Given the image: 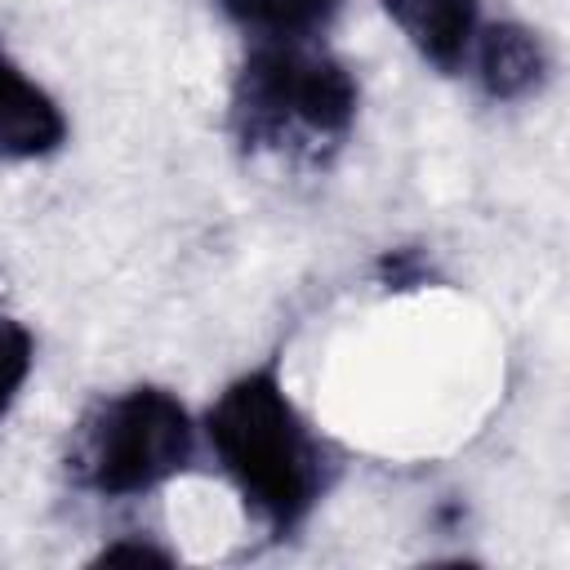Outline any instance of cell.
I'll return each mask as SVG.
<instances>
[{
  "label": "cell",
  "instance_id": "obj_3",
  "mask_svg": "<svg viewBox=\"0 0 570 570\" xmlns=\"http://www.w3.org/2000/svg\"><path fill=\"white\" fill-rule=\"evenodd\" d=\"M196 432L165 387H129L94 401L67 445V476L102 499H129L165 485L191 463Z\"/></svg>",
  "mask_w": 570,
  "mask_h": 570
},
{
  "label": "cell",
  "instance_id": "obj_1",
  "mask_svg": "<svg viewBox=\"0 0 570 570\" xmlns=\"http://www.w3.org/2000/svg\"><path fill=\"white\" fill-rule=\"evenodd\" d=\"M209 445L245 508L276 534H294L330 490L334 459L289 401L276 365H258L223 387L205 419Z\"/></svg>",
  "mask_w": 570,
  "mask_h": 570
},
{
  "label": "cell",
  "instance_id": "obj_9",
  "mask_svg": "<svg viewBox=\"0 0 570 570\" xmlns=\"http://www.w3.org/2000/svg\"><path fill=\"white\" fill-rule=\"evenodd\" d=\"M120 561H142V566H169L174 557H169L165 548H156V543H138V539H129V543H111V548H102V552L94 557V566H120Z\"/></svg>",
  "mask_w": 570,
  "mask_h": 570
},
{
  "label": "cell",
  "instance_id": "obj_4",
  "mask_svg": "<svg viewBox=\"0 0 570 570\" xmlns=\"http://www.w3.org/2000/svg\"><path fill=\"white\" fill-rule=\"evenodd\" d=\"M62 138L67 120L58 102L0 49V160H40Z\"/></svg>",
  "mask_w": 570,
  "mask_h": 570
},
{
  "label": "cell",
  "instance_id": "obj_5",
  "mask_svg": "<svg viewBox=\"0 0 570 570\" xmlns=\"http://www.w3.org/2000/svg\"><path fill=\"white\" fill-rule=\"evenodd\" d=\"M414 53L436 71H459L476 40V0H383Z\"/></svg>",
  "mask_w": 570,
  "mask_h": 570
},
{
  "label": "cell",
  "instance_id": "obj_7",
  "mask_svg": "<svg viewBox=\"0 0 570 570\" xmlns=\"http://www.w3.org/2000/svg\"><path fill=\"white\" fill-rule=\"evenodd\" d=\"M218 9L254 40H316L338 0H218Z\"/></svg>",
  "mask_w": 570,
  "mask_h": 570
},
{
  "label": "cell",
  "instance_id": "obj_8",
  "mask_svg": "<svg viewBox=\"0 0 570 570\" xmlns=\"http://www.w3.org/2000/svg\"><path fill=\"white\" fill-rule=\"evenodd\" d=\"M31 361H36V343H31L27 325L0 312V419L13 410V401L31 374Z\"/></svg>",
  "mask_w": 570,
  "mask_h": 570
},
{
  "label": "cell",
  "instance_id": "obj_2",
  "mask_svg": "<svg viewBox=\"0 0 570 570\" xmlns=\"http://www.w3.org/2000/svg\"><path fill=\"white\" fill-rule=\"evenodd\" d=\"M356 125V80L316 40H254L232 85V134L249 156L325 165Z\"/></svg>",
  "mask_w": 570,
  "mask_h": 570
},
{
  "label": "cell",
  "instance_id": "obj_6",
  "mask_svg": "<svg viewBox=\"0 0 570 570\" xmlns=\"http://www.w3.org/2000/svg\"><path fill=\"white\" fill-rule=\"evenodd\" d=\"M543 71H548V53H543L534 31H525L517 22H494L481 31L476 76H481V89L490 98H499V102L525 98L530 89L543 85Z\"/></svg>",
  "mask_w": 570,
  "mask_h": 570
}]
</instances>
